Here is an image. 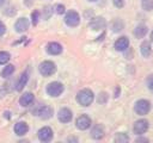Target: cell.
Listing matches in <instances>:
<instances>
[{
	"mask_svg": "<svg viewBox=\"0 0 153 143\" xmlns=\"http://www.w3.org/2000/svg\"><path fill=\"white\" fill-rule=\"evenodd\" d=\"M93 99H94V95H93L92 91L88 89V88L81 89V91L78 93V95H76L78 102H79L80 105H82V106H88V105H91L92 101H93Z\"/></svg>",
	"mask_w": 153,
	"mask_h": 143,
	"instance_id": "6da1fadb",
	"label": "cell"
},
{
	"mask_svg": "<svg viewBox=\"0 0 153 143\" xmlns=\"http://www.w3.org/2000/svg\"><path fill=\"white\" fill-rule=\"evenodd\" d=\"M56 72V66L51 61H44L39 64V73L43 76H50Z\"/></svg>",
	"mask_w": 153,
	"mask_h": 143,
	"instance_id": "7a4b0ae2",
	"label": "cell"
},
{
	"mask_svg": "<svg viewBox=\"0 0 153 143\" xmlns=\"http://www.w3.org/2000/svg\"><path fill=\"white\" fill-rule=\"evenodd\" d=\"M62 92H63V85L61 82L54 81L47 86V93L50 97H59Z\"/></svg>",
	"mask_w": 153,
	"mask_h": 143,
	"instance_id": "3957f363",
	"label": "cell"
},
{
	"mask_svg": "<svg viewBox=\"0 0 153 143\" xmlns=\"http://www.w3.org/2000/svg\"><path fill=\"white\" fill-rule=\"evenodd\" d=\"M151 110V105L147 100H137L136 104H135V112L139 114V116H143V114H147Z\"/></svg>",
	"mask_w": 153,
	"mask_h": 143,
	"instance_id": "277c9868",
	"label": "cell"
},
{
	"mask_svg": "<svg viewBox=\"0 0 153 143\" xmlns=\"http://www.w3.org/2000/svg\"><path fill=\"white\" fill-rule=\"evenodd\" d=\"M65 23L68 26H76L80 23V17L75 11H68L65 17Z\"/></svg>",
	"mask_w": 153,
	"mask_h": 143,
	"instance_id": "5b68a950",
	"label": "cell"
},
{
	"mask_svg": "<svg viewBox=\"0 0 153 143\" xmlns=\"http://www.w3.org/2000/svg\"><path fill=\"white\" fill-rule=\"evenodd\" d=\"M35 114L42 119H49L53 117V108L50 106H39L36 111H35Z\"/></svg>",
	"mask_w": 153,
	"mask_h": 143,
	"instance_id": "8992f818",
	"label": "cell"
},
{
	"mask_svg": "<svg viewBox=\"0 0 153 143\" xmlns=\"http://www.w3.org/2000/svg\"><path fill=\"white\" fill-rule=\"evenodd\" d=\"M148 129V122L146 119H139L134 123V126H133V130L136 135H142L147 131Z\"/></svg>",
	"mask_w": 153,
	"mask_h": 143,
	"instance_id": "52a82bcc",
	"label": "cell"
},
{
	"mask_svg": "<svg viewBox=\"0 0 153 143\" xmlns=\"http://www.w3.org/2000/svg\"><path fill=\"white\" fill-rule=\"evenodd\" d=\"M38 138L42 142H49L53 139V130L49 126H44L38 131Z\"/></svg>",
	"mask_w": 153,
	"mask_h": 143,
	"instance_id": "ba28073f",
	"label": "cell"
},
{
	"mask_svg": "<svg viewBox=\"0 0 153 143\" xmlns=\"http://www.w3.org/2000/svg\"><path fill=\"white\" fill-rule=\"evenodd\" d=\"M75 124H76V128H78V129H80V130H86V129H88L90 125H91V119H90V117H87L86 114H81L80 117H78Z\"/></svg>",
	"mask_w": 153,
	"mask_h": 143,
	"instance_id": "9c48e42d",
	"label": "cell"
},
{
	"mask_svg": "<svg viewBox=\"0 0 153 143\" xmlns=\"http://www.w3.org/2000/svg\"><path fill=\"white\" fill-rule=\"evenodd\" d=\"M105 25H106V21H105V19H104L103 17H96V18H93V19L90 21V27H91L92 30H96V31L104 29Z\"/></svg>",
	"mask_w": 153,
	"mask_h": 143,
	"instance_id": "30bf717a",
	"label": "cell"
},
{
	"mask_svg": "<svg viewBox=\"0 0 153 143\" xmlns=\"http://www.w3.org/2000/svg\"><path fill=\"white\" fill-rule=\"evenodd\" d=\"M72 117H73L72 111H71L69 108H67V107L61 108V110L59 111V113H57V118H59V120L62 122V123H68V122H71Z\"/></svg>",
	"mask_w": 153,
	"mask_h": 143,
	"instance_id": "8fae6325",
	"label": "cell"
},
{
	"mask_svg": "<svg viewBox=\"0 0 153 143\" xmlns=\"http://www.w3.org/2000/svg\"><path fill=\"white\" fill-rule=\"evenodd\" d=\"M29 25H30V21H29L27 18H20L16 21L14 29H16L17 32H25L29 29Z\"/></svg>",
	"mask_w": 153,
	"mask_h": 143,
	"instance_id": "7c38bea8",
	"label": "cell"
},
{
	"mask_svg": "<svg viewBox=\"0 0 153 143\" xmlns=\"http://www.w3.org/2000/svg\"><path fill=\"white\" fill-rule=\"evenodd\" d=\"M129 46V39L127 37H120L116 42H115V49L117 51H124L126 49H128Z\"/></svg>",
	"mask_w": 153,
	"mask_h": 143,
	"instance_id": "4fadbf2b",
	"label": "cell"
},
{
	"mask_svg": "<svg viewBox=\"0 0 153 143\" xmlns=\"http://www.w3.org/2000/svg\"><path fill=\"white\" fill-rule=\"evenodd\" d=\"M47 51L50 55H59L62 51V46H61V44H59L56 42H51L47 45Z\"/></svg>",
	"mask_w": 153,
	"mask_h": 143,
	"instance_id": "5bb4252c",
	"label": "cell"
},
{
	"mask_svg": "<svg viewBox=\"0 0 153 143\" xmlns=\"http://www.w3.org/2000/svg\"><path fill=\"white\" fill-rule=\"evenodd\" d=\"M29 130V126L25 122H18L16 125H14V132L18 135V136H23Z\"/></svg>",
	"mask_w": 153,
	"mask_h": 143,
	"instance_id": "9a60e30c",
	"label": "cell"
},
{
	"mask_svg": "<svg viewBox=\"0 0 153 143\" xmlns=\"http://www.w3.org/2000/svg\"><path fill=\"white\" fill-rule=\"evenodd\" d=\"M32 101H33V94L30 93V92L24 93V94L20 97V99H19V104H20L22 106H29Z\"/></svg>",
	"mask_w": 153,
	"mask_h": 143,
	"instance_id": "2e32d148",
	"label": "cell"
},
{
	"mask_svg": "<svg viewBox=\"0 0 153 143\" xmlns=\"http://www.w3.org/2000/svg\"><path fill=\"white\" fill-rule=\"evenodd\" d=\"M27 80H29V74H27V72H25V73H23V74L20 75V77H19V80H18V82H17V85H16V89H17L18 92H20V91L25 87Z\"/></svg>",
	"mask_w": 153,
	"mask_h": 143,
	"instance_id": "e0dca14e",
	"label": "cell"
},
{
	"mask_svg": "<svg viewBox=\"0 0 153 143\" xmlns=\"http://www.w3.org/2000/svg\"><path fill=\"white\" fill-rule=\"evenodd\" d=\"M104 136V130L102 125H96L93 126V129L91 130V137L94 139H100Z\"/></svg>",
	"mask_w": 153,
	"mask_h": 143,
	"instance_id": "ac0fdd59",
	"label": "cell"
},
{
	"mask_svg": "<svg viewBox=\"0 0 153 143\" xmlns=\"http://www.w3.org/2000/svg\"><path fill=\"white\" fill-rule=\"evenodd\" d=\"M146 33H147V26L143 25V24L137 25V26L135 27V30H134V35H135L136 38H142Z\"/></svg>",
	"mask_w": 153,
	"mask_h": 143,
	"instance_id": "d6986e66",
	"label": "cell"
},
{
	"mask_svg": "<svg viewBox=\"0 0 153 143\" xmlns=\"http://www.w3.org/2000/svg\"><path fill=\"white\" fill-rule=\"evenodd\" d=\"M141 55L143 56V57H148L149 55H151V51H152V49H151V44H149V42H143L142 44H141Z\"/></svg>",
	"mask_w": 153,
	"mask_h": 143,
	"instance_id": "ffe728a7",
	"label": "cell"
},
{
	"mask_svg": "<svg viewBox=\"0 0 153 143\" xmlns=\"http://www.w3.org/2000/svg\"><path fill=\"white\" fill-rule=\"evenodd\" d=\"M13 72H14V66L8 64V66H6V67L2 69L1 76H2V77H8V76H11V75L13 74Z\"/></svg>",
	"mask_w": 153,
	"mask_h": 143,
	"instance_id": "44dd1931",
	"label": "cell"
},
{
	"mask_svg": "<svg viewBox=\"0 0 153 143\" xmlns=\"http://www.w3.org/2000/svg\"><path fill=\"white\" fill-rule=\"evenodd\" d=\"M111 27H112V31H114V32H118V31H121V30L123 29V23H122L120 19H116V20L112 21Z\"/></svg>",
	"mask_w": 153,
	"mask_h": 143,
	"instance_id": "7402d4cb",
	"label": "cell"
},
{
	"mask_svg": "<svg viewBox=\"0 0 153 143\" xmlns=\"http://www.w3.org/2000/svg\"><path fill=\"white\" fill-rule=\"evenodd\" d=\"M141 6L145 11H152L153 10V0H142Z\"/></svg>",
	"mask_w": 153,
	"mask_h": 143,
	"instance_id": "603a6c76",
	"label": "cell"
},
{
	"mask_svg": "<svg viewBox=\"0 0 153 143\" xmlns=\"http://www.w3.org/2000/svg\"><path fill=\"white\" fill-rule=\"evenodd\" d=\"M10 61V54L7 51H1L0 52V64H5Z\"/></svg>",
	"mask_w": 153,
	"mask_h": 143,
	"instance_id": "cb8c5ba5",
	"label": "cell"
},
{
	"mask_svg": "<svg viewBox=\"0 0 153 143\" xmlns=\"http://www.w3.org/2000/svg\"><path fill=\"white\" fill-rule=\"evenodd\" d=\"M115 141L118 142V143H124V142H128L129 141V137L126 135V133H118L116 137H115Z\"/></svg>",
	"mask_w": 153,
	"mask_h": 143,
	"instance_id": "d4e9b609",
	"label": "cell"
},
{
	"mask_svg": "<svg viewBox=\"0 0 153 143\" xmlns=\"http://www.w3.org/2000/svg\"><path fill=\"white\" fill-rule=\"evenodd\" d=\"M54 11H55V13H57V14H63V13H65V11H66V8H65V6H63V5L57 4V5H55V6H54Z\"/></svg>",
	"mask_w": 153,
	"mask_h": 143,
	"instance_id": "484cf974",
	"label": "cell"
},
{
	"mask_svg": "<svg viewBox=\"0 0 153 143\" xmlns=\"http://www.w3.org/2000/svg\"><path fill=\"white\" fill-rule=\"evenodd\" d=\"M106 100H108V94L104 93V92H102V93L98 95V102H99V104H104V102H106Z\"/></svg>",
	"mask_w": 153,
	"mask_h": 143,
	"instance_id": "4316f807",
	"label": "cell"
},
{
	"mask_svg": "<svg viewBox=\"0 0 153 143\" xmlns=\"http://www.w3.org/2000/svg\"><path fill=\"white\" fill-rule=\"evenodd\" d=\"M38 15H39L38 11H35V12L32 13V24H33V25L37 24V21H38Z\"/></svg>",
	"mask_w": 153,
	"mask_h": 143,
	"instance_id": "83f0119b",
	"label": "cell"
},
{
	"mask_svg": "<svg viewBox=\"0 0 153 143\" xmlns=\"http://www.w3.org/2000/svg\"><path fill=\"white\" fill-rule=\"evenodd\" d=\"M112 2H114V5H115L116 7H118V8H121V7L124 6V0H112Z\"/></svg>",
	"mask_w": 153,
	"mask_h": 143,
	"instance_id": "f1b7e54d",
	"label": "cell"
},
{
	"mask_svg": "<svg viewBox=\"0 0 153 143\" xmlns=\"http://www.w3.org/2000/svg\"><path fill=\"white\" fill-rule=\"evenodd\" d=\"M50 15H51V7H49V6H48V7H45V8H44V18H45V19H48Z\"/></svg>",
	"mask_w": 153,
	"mask_h": 143,
	"instance_id": "f546056e",
	"label": "cell"
},
{
	"mask_svg": "<svg viewBox=\"0 0 153 143\" xmlns=\"http://www.w3.org/2000/svg\"><path fill=\"white\" fill-rule=\"evenodd\" d=\"M147 86H148L149 89H153V75L148 76V79H147Z\"/></svg>",
	"mask_w": 153,
	"mask_h": 143,
	"instance_id": "4dcf8cb0",
	"label": "cell"
},
{
	"mask_svg": "<svg viewBox=\"0 0 153 143\" xmlns=\"http://www.w3.org/2000/svg\"><path fill=\"white\" fill-rule=\"evenodd\" d=\"M5 31H6V26H5V24L0 20V36H1V35H4V33H5Z\"/></svg>",
	"mask_w": 153,
	"mask_h": 143,
	"instance_id": "1f68e13d",
	"label": "cell"
},
{
	"mask_svg": "<svg viewBox=\"0 0 153 143\" xmlns=\"http://www.w3.org/2000/svg\"><path fill=\"white\" fill-rule=\"evenodd\" d=\"M33 1H35V0H24V4H25V6L30 7V6L33 4Z\"/></svg>",
	"mask_w": 153,
	"mask_h": 143,
	"instance_id": "d6a6232c",
	"label": "cell"
},
{
	"mask_svg": "<svg viewBox=\"0 0 153 143\" xmlns=\"http://www.w3.org/2000/svg\"><path fill=\"white\" fill-rule=\"evenodd\" d=\"M147 141H148L147 138H139L137 139V142H147Z\"/></svg>",
	"mask_w": 153,
	"mask_h": 143,
	"instance_id": "836d02e7",
	"label": "cell"
},
{
	"mask_svg": "<svg viewBox=\"0 0 153 143\" xmlns=\"http://www.w3.org/2000/svg\"><path fill=\"white\" fill-rule=\"evenodd\" d=\"M69 141H73V142H76L78 139H76V138H68V142H69Z\"/></svg>",
	"mask_w": 153,
	"mask_h": 143,
	"instance_id": "e575fe53",
	"label": "cell"
},
{
	"mask_svg": "<svg viewBox=\"0 0 153 143\" xmlns=\"http://www.w3.org/2000/svg\"><path fill=\"white\" fill-rule=\"evenodd\" d=\"M5 1H6V0H0V7H1V6L5 4Z\"/></svg>",
	"mask_w": 153,
	"mask_h": 143,
	"instance_id": "d590c367",
	"label": "cell"
},
{
	"mask_svg": "<svg viewBox=\"0 0 153 143\" xmlns=\"http://www.w3.org/2000/svg\"><path fill=\"white\" fill-rule=\"evenodd\" d=\"M151 39H152V42H153V31L151 32Z\"/></svg>",
	"mask_w": 153,
	"mask_h": 143,
	"instance_id": "8d00e7d4",
	"label": "cell"
},
{
	"mask_svg": "<svg viewBox=\"0 0 153 143\" xmlns=\"http://www.w3.org/2000/svg\"><path fill=\"white\" fill-rule=\"evenodd\" d=\"M88 1H96V0H88Z\"/></svg>",
	"mask_w": 153,
	"mask_h": 143,
	"instance_id": "74e56055",
	"label": "cell"
}]
</instances>
